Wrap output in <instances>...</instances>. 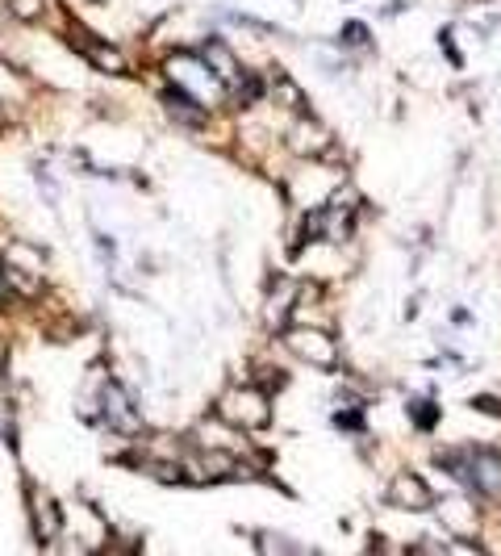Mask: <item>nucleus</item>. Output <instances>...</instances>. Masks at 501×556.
I'll use <instances>...</instances> for the list:
<instances>
[{
  "label": "nucleus",
  "instance_id": "obj_11",
  "mask_svg": "<svg viewBox=\"0 0 501 556\" xmlns=\"http://www.w3.org/2000/svg\"><path fill=\"white\" fill-rule=\"evenodd\" d=\"M293 297H297V293H293V285H284V293H276V297H272V306H268V327H280V310L289 314Z\"/></svg>",
  "mask_w": 501,
  "mask_h": 556
},
{
  "label": "nucleus",
  "instance_id": "obj_14",
  "mask_svg": "<svg viewBox=\"0 0 501 556\" xmlns=\"http://www.w3.org/2000/svg\"><path fill=\"white\" fill-rule=\"evenodd\" d=\"M9 5H13V13H17L21 21H34V17L46 9V0H9Z\"/></svg>",
  "mask_w": 501,
  "mask_h": 556
},
{
  "label": "nucleus",
  "instance_id": "obj_5",
  "mask_svg": "<svg viewBox=\"0 0 501 556\" xmlns=\"http://www.w3.org/2000/svg\"><path fill=\"white\" fill-rule=\"evenodd\" d=\"M389 502L401 506V511H431V506H435V490L418 473H401L389 485Z\"/></svg>",
  "mask_w": 501,
  "mask_h": 556
},
{
  "label": "nucleus",
  "instance_id": "obj_15",
  "mask_svg": "<svg viewBox=\"0 0 501 556\" xmlns=\"http://www.w3.org/2000/svg\"><path fill=\"white\" fill-rule=\"evenodd\" d=\"M343 42H347V46H351V42H355V46H368L372 38H368L364 26H347V30H343Z\"/></svg>",
  "mask_w": 501,
  "mask_h": 556
},
{
  "label": "nucleus",
  "instance_id": "obj_2",
  "mask_svg": "<svg viewBox=\"0 0 501 556\" xmlns=\"http://www.w3.org/2000/svg\"><path fill=\"white\" fill-rule=\"evenodd\" d=\"M167 76H172L176 84H184V97H193L201 105L222 101V88L226 84L209 72L201 55H176V59H167Z\"/></svg>",
  "mask_w": 501,
  "mask_h": 556
},
{
  "label": "nucleus",
  "instance_id": "obj_9",
  "mask_svg": "<svg viewBox=\"0 0 501 556\" xmlns=\"http://www.w3.org/2000/svg\"><path fill=\"white\" fill-rule=\"evenodd\" d=\"M443 527L447 531H472L476 527V511H472V502H464V498H456V502H447L443 506Z\"/></svg>",
  "mask_w": 501,
  "mask_h": 556
},
{
  "label": "nucleus",
  "instance_id": "obj_3",
  "mask_svg": "<svg viewBox=\"0 0 501 556\" xmlns=\"http://www.w3.org/2000/svg\"><path fill=\"white\" fill-rule=\"evenodd\" d=\"M218 419L226 427H264L272 419V402L259 389H230L218 402Z\"/></svg>",
  "mask_w": 501,
  "mask_h": 556
},
{
  "label": "nucleus",
  "instance_id": "obj_12",
  "mask_svg": "<svg viewBox=\"0 0 501 556\" xmlns=\"http://www.w3.org/2000/svg\"><path fill=\"white\" fill-rule=\"evenodd\" d=\"M92 63L105 67V72H122V55L113 46H92Z\"/></svg>",
  "mask_w": 501,
  "mask_h": 556
},
{
  "label": "nucleus",
  "instance_id": "obj_1",
  "mask_svg": "<svg viewBox=\"0 0 501 556\" xmlns=\"http://www.w3.org/2000/svg\"><path fill=\"white\" fill-rule=\"evenodd\" d=\"M439 465L476 494H489V498L501 494V456L497 452H456V456L447 452V456H439Z\"/></svg>",
  "mask_w": 501,
  "mask_h": 556
},
{
  "label": "nucleus",
  "instance_id": "obj_6",
  "mask_svg": "<svg viewBox=\"0 0 501 556\" xmlns=\"http://www.w3.org/2000/svg\"><path fill=\"white\" fill-rule=\"evenodd\" d=\"M105 423L109 427H117V431H126V435H134V431H142V414H138V406L130 402V393L122 389V385H109L105 389Z\"/></svg>",
  "mask_w": 501,
  "mask_h": 556
},
{
  "label": "nucleus",
  "instance_id": "obj_8",
  "mask_svg": "<svg viewBox=\"0 0 501 556\" xmlns=\"http://www.w3.org/2000/svg\"><path fill=\"white\" fill-rule=\"evenodd\" d=\"M30 511H34V531H38V540H55V536H59V506L46 502L42 494H30Z\"/></svg>",
  "mask_w": 501,
  "mask_h": 556
},
{
  "label": "nucleus",
  "instance_id": "obj_4",
  "mask_svg": "<svg viewBox=\"0 0 501 556\" xmlns=\"http://www.w3.org/2000/svg\"><path fill=\"white\" fill-rule=\"evenodd\" d=\"M284 343H289V352L318 364V368H334L339 364V347H334V339L318 327H293L289 335H284Z\"/></svg>",
  "mask_w": 501,
  "mask_h": 556
},
{
  "label": "nucleus",
  "instance_id": "obj_13",
  "mask_svg": "<svg viewBox=\"0 0 501 556\" xmlns=\"http://www.w3.org/2000/svg\"><path fill=\"white\" fill-rule=\"evenodd\" d=\"M410 414L418 419V427H422V431H431V427H435V419H439V406H435V402H414V406H410Z\"/></svg>",
  "mask_w": 501,
  "mask_h": 556
},
{
  "label": "nucleus",
  "instance_id": "obj_7",
  "mask_svg": "<svg viewBox=\"0 0 501 556\" xmlns=\"http://www.w3.org/2000/svg\"><path fill=\"white\" fill-rule=\"evenodd\" d=\"M180 473L193 481H226V477H238V465L226 452H197V456H188V465Z\"/></svg>",
  "mask_w": 501,
  "mask_h": 556
},
{
  "label": "nucleus",
  "instance_id": "obj_16",
  "mask_svg": "<svg viewBox=\"0 0 501 556\" xmlns=\"http://www.w3.org/2000/svg\"><path fill=\"white\" fill-rule=\"evenodd\" d=\"M334 423H339L343 431H360V423H364V419H360V410H351V414L343 410V414H339V419H334Z\"/></svg>",
  "mask_w": 501,
  "mask_h": 556
},
{
  "label": "nucleus",
  "instance_id": "obj_17",
  "mask_svg": "<svg viewBox=\"0 0 501 556\" xmlns=\"http://www.w3.org/2000/svg\"><path fill=\"white\" fill-rule=\"evenodd\" d=\"M0 301H5V293H0Z\"/></svg>",
  "mask_w": 501,
  "mask_h": 556
},
{
  "label": "nucleus",
  "instance_id": "obj_10",
  "mask_svg": "<svg viewBox=\"0 0 501 556\" xmlns=\"http://www.w3.org/2000/svg\"><path fill=\"white\" fill-rule=\"evenodd\" d=\"M167 109H172L176 118H184L188 126H201V118H205V113L197 109V101H193V97H184V101H180V97H167Z\"/></svg>",
  "mask_w": 501,
  "mask_h": 556
}]
</instances>
